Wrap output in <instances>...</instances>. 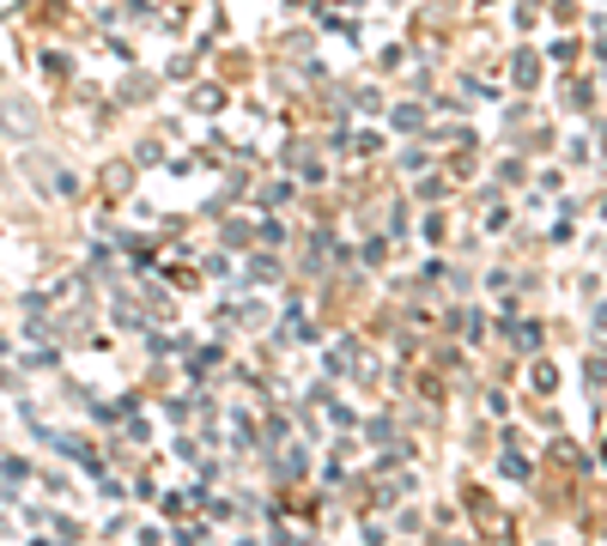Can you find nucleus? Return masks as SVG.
Masks as SVG:
<instances>
[{"label": "nucleus", "instance_id": "1", "mask_svg": "<svg viewBox=\"0 0 607 546\" xmlns=\"http://www.w3.org/2000/svg\"><path fill=\"white\" fill-rule=\"evenodd\" d=\"M7 122L19 128V134H31V128H37V110H7Z\"/></svg>", "mask_w": 607, "mask_h": 546}]
</instances>
